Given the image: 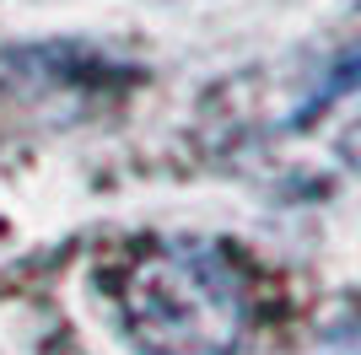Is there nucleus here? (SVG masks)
Segmentation results:
<instances>
[{"instance_id":"1","label":"nucleus","mask_w":361,"mask_h":355,"mask_svg":"<svg viewBox=\"0 0 361 355\" xmlns=\"http://www.w3.org/2000/svg\"><path fill=\"white\" fill-rule=\"evenodd\" d=\"M119 312L140 355H232L254 323L238 264L211 242H162L135 259Z\"/></svg>"}]
</instances>
